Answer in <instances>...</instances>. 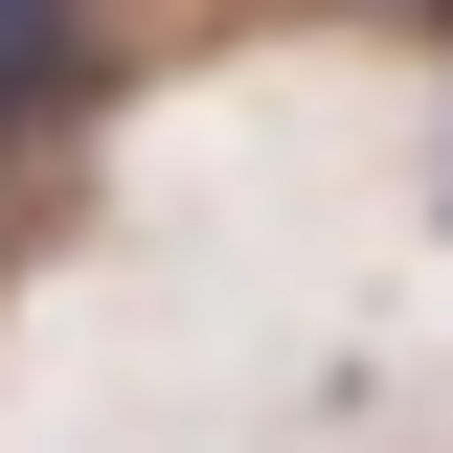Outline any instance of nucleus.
I'll list each match as a JSON object with an SVG mask.
<instances>
[{
	"instance_id": "1",
	"label": "nucleus",
	"mask_w": 453,
	"mask_h": 453,
	"mask_svg": "<svg viewBox=\"0 0 453 453\" xmlns=\"http://www.w3.org/2000/svg\"><path fill=\"white\" fill-rule=\"evenodd\" d=\"M68 91V0H0V113H46Z\"/></svg>"
}]
</instances>
